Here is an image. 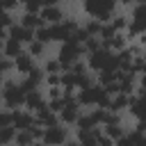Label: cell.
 <instances>
[{"label":"cell","mask_w":146,"mask_h":146,"mask_svg":"<svg viewBox=\"0 0 146 146\" xmlns=\"http://www.w3.org/2000/svg\"><path fill=\"white\" fill-rule=\"evenodd\" d=\"M25 89L21 87V82H16V80H11V78H7L5 82H2V103H5V107L7 110H18V107H23L25 105Z\"/></svg>","instance_id":"obj_1"},{"label":"cell","mask_w":146,"mask_h":146,"mask_svg":"<svg viewBox=\"0 0 146 146\" xmlns=\"http://www.w3.org/2000/svg\"><path fill=\"white\" fill-rule=\"evenodd\" d=\"M82 55H84V46L82 43H78V41H64L62 46H59V52H57V59L62 62V66L68 71L78 59H82Z\"/></svg>","instance_id":"obj_2"},{"label":"cell","mask_w":146,"mask_h":146,"mask_svg":"<svg viewBox=\"0 0 146 146\" xmlns=\"http://www.w3.org/2000/svg\"><path fill=\"white\" fill-rule=\"evenodd\" d=\"M68 139V128L64 123H57V125H50L43 130V144L46 146H64V141Z\"/></svg>","instance_id":"obj_3"},{"label":"cell","mask_w":146,"mask_h":146,"mask_svg":"<svg viewBox=\"0 0 146 146\" xmlns=\"http://www.w3.org/2000/svg\"><path fill=\"white\" fill-rule=\"evenodd\" d=\"M82 105L78 103V100H71V103H66L64 105V110L57 114L59 116V121L64 123V125H73V123H78V119L82 116V110H80Z\"/></svg>","instance_id":"obj_4"},{"label":"cell","mask_w":146,"mask_h":146,"mask_svg":"<svg viewBox=\"0 0 146 146\" xmlns=\"http://www.w3.org/2000/svg\"><path fill=\"white\" fill-rule=\"evenodd\" d=\"M7 32H9V39L21 41L23 46H27V43H32V41L36 39V36H34V32H32V30H27V27H23L21 23H14V25H11Z\"/></svg>","instance_id":"obj_5"},{"label":"cell","mask_w":146,"mask_h":146,"mask_svg":"<svg viewBox=\"0 0 146 146\" xmlns=\"http://www.w3.org/2000/svg\"><path fill=\"white\" fill-rule=\"evenodd\" d=\"M39 16H41V21L46 23V25H59L66 16H64V11L59 9V5H55V7H43L41 11H39Z\"/></svg>","instance_id":"obj_6"},{"label":"cell","mask_w":146,"mask_h":146,"mask_svg":"<svg viewBox=\"0 0 146 146\" xmlns=\"http://www.w3.org/2000/svg\"><path fill=\"white\" fill-rule=\"evenodd\" d=\"M11 114H14V125H16L18 130H27V128H32V125L36 123V116H34L32 112H23V110H11Z\"/></svg>","instance_id":"obj_7"},{"label":"cell","mask_w":146,"mask_h":146,"mask_svg":"<svg viewBox=\"0 0 146 146\" xmlns=\"http://www.w3.org/2000/svg\"><path fill=\"white\" fill-rule=\"evenodd\" d=\"M23 27H27V30H32V32H36L39 27H43L46 23L41 21V16L39 14H30V11H25L23 16H21V21H18Z\"/></svg>","instance_id":"obj_8"},{"label":"cell","mask_w":146,"mask_h":146,"mask_svg":"<svg viewBox=\"0 0 146 146\" xmlns=\"http://www.w3.org/2000/svg\"><path fill=\"white\" fill-rule=\"evenodd\" d=\"M130 114L139 121H146V96H137L130 103Z\"/></svg>","instance_id":"obj_9"},{"label":"cell","mask_w":146,"mask_h":146,"mask_svg":"<svg viewBox=\"0 0 146 146\" xmlns=\"http://www.w3.org/2000/svg\"><path fill=\"white\" fill-rule=\"evenodd\" d=\"M2 55L7 59H16L18 55H23V43L16 41V39H7L5 41V48H2Z\"/></svg>","instance_id":"obj_10"},{"label":"cell","mask_w":146,"mask_h":146,"mask_svg":"<svg viewBox=\"0 0 146 146\" xmlns=\"http://www.w3.org/2000/svg\"><path fill=\"white\" fill-rule=\"evenodd\" d=\"M14 66H16L18 73H25V75H27V73L34 68V57L27 55V52H23V55H18V57L14 59Z\"/></svg>","instance_id":"obj_11"},{"label":"cell","mask_w":146,"mask_h":146,"mask_svg":"<svg viewBox=\"0 0 146 146\" xmlns=\"http://www.w3.org/2000/svg\"><path fill=\"white\" fill-rule=\"evenodd\" d=\"M16 132H18L16 125H2V128H0V146H9V144H14Z\"/></svg>","instance_id":"obj_12"},{"label":"cell","mask_w":146,"mask_h":146,"mask_svg":"<svg viewBox=\"0 0 146 146\" xmlns=\"http://www.w3.org/2000/svg\"><path fill=\"white\" fill-rule=\"evenodd\" d=\"M110 25L114 27V32H128V25H130V18L125 14H114L110 18Z\"/></svg>","instance_id":"obj_13"},{"label":"cell","mask_w":146,"mask_h":146,"mask_svg":"<svg viewBox=\"0 0 146 146\" xmlns=\"http://www.w3.org/2000/svg\"><path fill=\"white\" fill-rule=\"evenodd\" d=\"M27 55H32L34 59H41V57H46V43H41V41H32V43H27V50H25Z\"/></svg>","instance_id":"obj_14"},{"label":"cell","mask_w":146,"mask_h":146,"mask_svg":"<svg viewBox=\"0 0 146 146\" xmlns=\"http://www.w3.org/2000/svg\"><path fill=\"white\" fill-rule=\"evenodd\" d=\"M34 141H36V139L32 137L30 130H18V132H16V139H14L16 146H32Z\"/></svg>","instance_id":"obj_15"},{"label":"cell","mask_w":146,"mask_h":146,"mask_svg":"<svg viewBox=\"0 0 146 146\" xmlns=\"http://www.w3.org/2000/svg\"><path fill=\"white\" fill-rule=\"evenodd\" d=\"M103 25H105V23H100L98 18H91V21H87L82 27H84V32H87L89 36H98V34H100V30H103Z\"/></svg>","instance_id":"obj_16"},{"label":"cell","mask_w":146,"mask_h":146,"mask_svg":"<svg viewBox=\"0 0 146 146\" xmlns=\"http://www.w3.org/2000/svg\"><path fill=\"white\" fill-rule=\"evenodd\" d=\"M43 71H46V73H64L66 68L62 66V62H59L57 57H48L46 64H43Z\"/></svg>","instance_id":"obj_17"},{"label":"cell","mask_w":146,"mask_h":146,"mask_svg":"<svg viewBox=\"0 0 146 146\" xmlns=\"http://www.w3.org/2000/svg\"><path fill=\"white\" fill-rule=\"evenodd\" d=\"M103 132H105V137H110L112 141H116V139H121V137L125 135L123 125H103Z\"/></svg>","instance_id":"obj_18"},{"label":"cell","mask_w":146,"mask_h":146,"mask_svg":"<svg viewBox=\"0 0 146 146\" xmlns=\"http://www.w3.org/2000/svg\"><path fill=\"white\" fill-rule=\"evenodd\" d=\"M2 125H14V114L11 110H0V128Z\"/></svg>","instance_id":"obj_19"},{"label":"cell","mask_w":146,"mask_h":146,"mask_svg":"<svg viewBox=\"0 0 146 146\" xmlns=\"http://www.w3.org/2000/svg\"><path fill=\"white\" fill-rule=\"evenodd\" d=\"M18 5H21V0H0V9H2V11H9V14H11Z\"/></svg>","instance_id":"obj_20"},{"label":"cell","mask_w":146,"mask_h":146,"mask_svg":"<svg viewBox=\"0 0 146 146\" xmlns=\"http://www.w3.org/2000/svg\"><path fill=\"white\" fill-rule=\"evenodd\" d=\"M11 68H16V66H14V59H7V57H2V59H0V73H2V75H7Z\"/></svg>","instance_id":"obj_21"},{"label":"cell","mask_w":146,"mask_h":146,"mask_svg":"<svg viewBox=\"0 0 146 146\" xmlns=\"http://www.w3.org/2000/svg\"><path fill=\"white\" fill-rule=\"evenodd\" d=\"M137 87H139L141 91H146V71L139 73V78H137Z\"/></svg>","instance_id":"obj_22"},{"label":"cell","mask_w":146,"mask_h":146,"mask_svg":"<svg viewBox=\"0 0 146 146\" xmlns=\"http://www.w3.org/2000/svg\"><path fill=\"white\" fill-rule=\"evenodd\" d=\"M57 2H59V0H41V5H43V7H55Z\"/></svg>","instance_id":"obj_23"},{"label":"cell","mask_w":146,"mask_h":146,"mask_svg":"<svg viewBox=\"0 0 146 146\" xmlns=\"http://www.w3.org/2000/svg\"><path fill=\"white\" fill-rule=\"evenodd\" d=\"M64 146H82V144H80L78 139H66V141H64Z\"/></svg>","instance_id":"obj_24"},{"label":"cell","mask_w":146,"mask_h":146,"mask_svg":"<svg viewBox=\"0 0 146 146\" xmlns=\"http://www.w3.org/2000/svg\"><path fill=\"white\" fill-rule=\"evenodd\" d=\"M119 5H123V7H128V5H135V0H116Z\"/></svg>","instance_id":"obj_25"},{"label":"cell","mask_w":146,"mask_h":146,"mask_svg":"<svg viewBox=\"0 0 146 146\" xmlns=\"http://www.w3.org/2000/svg\"><path fill=\"white\" fill-rule=\"evenodd\" d=\"M139 43H141V46H146V32H141V34H139Z\"/></svg>","instance_id":"obj_26"},{"label":"cell","mask_w":146,"mask_h":146,"mask_svg":"<svg viewBox=\"0 0 146 146\" xmlns=\"http://www.w3.org/2000/svg\"><path fill=\"white\" fill-rule=\"evenodd\" d=\"M141 64H144V71H146V52H141Z\"/></svg>","instance_id":"obj_27"},{"label":"cell","mask_w":146,"mask_h":146,"mask_svg":"<svg viewBox=\"0 0 146 146\" xmlns=\"http://www.w3.org/2000/svg\"><path fill=\"white\" fill-rule=\"evenodd\" d=\"M32 146H46V144H43V141H34Z\"/></svg>","instance_id":"obj_28"},{"label":"cell","mask_w":146,"mask_h":146,"mask_svg":"<svg viewBox=\"0 0 146 146\" xmlns=\"http://www.w3.org/2000/svg\"><path fill=\"white\" fill-rule=\"evenodd\" d=\"M0 100H2V89H0Z\"/></svg>","instance_id":"obj_29"},{"label":"cell","mask_w":146,"mask_h":146,"mask_svg":"<svg viewBox=\"0 0 146 146\" xmlns=\"http://www.w3.org/2000/svg\"><path fill=\"white\" fill-rule=\"evenodd\" d=\"M0 80H2V73H0Z\"/></svg>","instance_id":"obj_30"},{"label":"cell","mask_w":146,"mask_h":146,"mask_svg":"<svg viewBox=\"0 0 146 146\" xmlns=\"http://www.w3.org/2000/svg\"><path fill=\"white\" fill-rule=\"evenodd\" d=\"M112 146H114V144H112Z\"/></svg>","instance_id":"obj_31"}]
</instances>
